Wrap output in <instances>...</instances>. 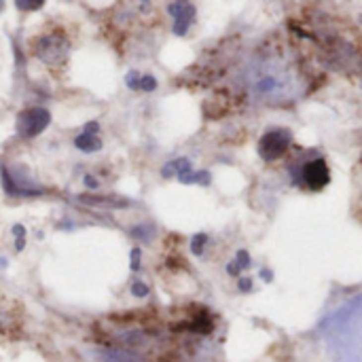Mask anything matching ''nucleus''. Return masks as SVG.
Listing matches in <instances>:
<instances>
[{
  "label": "nucleus",
  "mask_w": 362,
  "mask_h": 362,
  "mask_svg": "<svg viewBox=\"0 0 362 362\" xmlns=\"http://www.w3.org/2000/svg\"><path fill=\"white\" fill-rule=\"evenodd\" d=\"M293 184L307 193H320L330 184V168L324 157H309L290 170Z\"/></svg>",
  "instance_id": "obj_1"
},
{
  "label": "nucleus",
  "mask_w": 362,
  "mask_h": 362,
  "mask_svg": "<svg viewBox=\"0 0 362 362\" xmlns=\"http://www.w3.org/2000/svg\"><path fill=\"white\" fill-rule=\"evenodd\" d=\"M290 148H293V133L286 127H271L258 138V157L265 163H273L282 159Z\"/></svg>",
  "instance_id": "obj_2"
},
{
  "label": "nucleus",
  "mask_w": 362,
  "mask_h": 362,
  "mask_svg": "<svg viewBox=\"0 0 362 362\" xmlns=\"http://www.w3.org/2000/svg\"><path fill=\"white\" fill-rule=\"evenodd\" d=\"M0 178H2V186L9 195L15 197H36V195H43L45 188L38 186L32 176L26 174L23 168H6L4 163H0Z\"/></svg>",
  "instance_id": "obj_3"
},
{
  "label": "nucleus",
  "mask_w": 362,
  "mask_h": 362,
  "mask_svg": "<svg viewBox=\"0 0 362 362\" xmlns=\"http://www.w3.org/2000/svg\"><path fill=\"white\" fill-rule=\"evenodd\" d=\"M68 38L61 32L45 34L34 43V55L47 66H61L68 58Z\"/></svg>",
  "instance_id": "obj_4"
},
{
  "label": "nucleus",
  "mask_w": 362,
  "mask_h": 362,
  "mask_svg": "<svg viewBox=\"0 0 362 362\" xmlns=\"http://www.w3.org/2000/svg\"><path fill=\"white\" fill-rule=\"evenodd\" d=\"M49 125H51L49 110L43 106H32V108L21 110L17 115V119H15V131H17L19 138L30 140V138H36L38 133H43Z\"/></svg>",
  "instance_id": "obj_5"
},
{
  "label": "nucleus",
  "mask_w": 362,
  "mask_h": 362,
  "mask_svg": "<svg viewBox=\"0 0 362 362\" xmlns=\"http://www.w3.org/2000/svg\"><path fill=\"white\" fill-rule=\"evenodd\" d=\"M165 11L172 17V34L182 38L188 34V30L195 23V17H197V9L191 0H172L165 6Z\"/></svg>",
  "instance_id": "obj_6"
},
{
  "label": "nucleus",
  "mask_w": 362,
  "mask_h": 362,
  "mask_svg": "<svg viewBox=\"0 0 362 362\" xmlns=\"http://www.w3.org/2000/svg\"><path fill=\"white\" fill-rule=\"evenodd\" d=\"M193 170V161L188 159V157H174V159H170L168 163H163L161 168V178H178L180 174H184V172H191Z\"/></svg>",
  "instance_id": "obj_7"
},
{
  "label": "nucleus",
  "mask_w": 362,
  "mask_h": 362,
  "mask_svg": "<svg viewBox=\"0 0 362 362\" xmlns=\"http://www.w3.org/2000/svg\"><path fill=\"white\" fill-rule=\"evenodd\" d=\"M74 146L78 148L81 153H98V151H102V140H100V136L98 133H78V136L74 138Z\"/></svg>",
  "instance_id": "obj_8"
},
{
  "label": "nucleus",
  "mask_w": 362,
  "mask_h": 362,
  "mask_svg": "<svg viewBox=\"0 0 362 362\" xmlns=\"http://www.w3.org/2000/svg\"><path fill=\"white\" fill-rule=\"evenodd\" d=\"M180 184H201V186H210L212 184V174L208 170H191V172H184L180 174L178 178Z\"/></svg>",
  "instance_id": "obj_9"
},
{
  "label": "nucleus",
  "mask_w": 362,
  "mask_h": 362,
  "mask_svg": "<svg viewBox=\"0 0 362 362\" xmlns=\"http://www.w3.org/2000/svg\"><path fill=\"white\" fill-rule=\"evenodd\" d=\"M186 328H188V330H193V333L208 335V333H212V328H214V324H212V320L206 316V313H199L197 318H193L191 322H188Z\"/></svg>",
  "instance_id": "obj_10"
},
{
  "label": "nucleus",
  "mask_w": 362,
  "mask_h": 362,
  "mask_svg": "<svg viewBox=\"0 0 362 362\" xmlns=\"http://www.w3.org/2000/svg\"><path fill=\"white\" fill-rule=\"evenodd\" d=\"M208 241H210L208 233H195L191 238V252H193V256H203Z\"/></svg>",
  "instance_id": "obj_11"
},
{
  "label": "nucleus",
  "mask_w": 362,
  "mask_h": 362,
  "mask_svg": "<svg viewBox=\"0 0 362 362\" xmlns=\"http://www.w3.org/2000/svg\"><path fill=\"white\" fill-rule=\"evenodd\" d=\"M131 235L133 238H138V240H142V241H151L153 240V235H155V227L153 225H136L131 229Z\"/></svg>",
  "instance_id": "obj_12"
},
{
  "label": "nucleus",
  "mask_w": 362,
  "mask_h": 362,
  "mask_svg": "<svg viewBox=\"0 0 362 362\" xmlns=\"http://www.w3.org/2000/svg\"><path fill=\"white\" fill-rule=\"evenodd\" d=\"M13 2H15V6H17L19 11H23V13H32V11L43 9L47 0H13Z\"/></svg>",
  "instance_id": "obj_13"
},
{
  "label": "nucleus",
  "mask_w": 362,
  "mask_h": 362,
  "mask_svg": "<svg viewBox=\"0 0 362 362\" xmlns=\"http://www.w3.org/2000/svg\"><path fill=\"white\" fill-rule=\"evenodd\" d=\"M159 89V81L153 76V74H142V78H140V91L142 93H153Z\"/></svg>",
  "instance_id": "obj_14"
},
{
  "label": "nucleus",
  "mask_w": 362,
  "mask_h": 362,
  "mask_svg": "<svg viewBox=\"0 0 362 362\" xmlns=\"http://www.w3.org/2000/svg\"><path fill=\"white\" fill-rule=\"evenodd\" d=\"M235 263L240 265V269L241 271H248L250 267H252V256H250V252L248 250H238V252H235Z\"/></svg>",
  "instance_id": "obj_15"
},
{
  "label": "nucleus",
  "mask_w": 362,
  "mask_h": 362,
  "mask_svg": "<svg viewBox=\"0 0 362 362\" xmlns=\"http://www.w3.org/2000/svg\"><path fill=\"white\" fill-rule=\"evenodd\" d=\"M140 78H142V72H138V70H129V72L125 74V85H127V89L140 91Z\"/></svg>",
  "instance_id": "obj_16"
},
{
  "label": "nucleus",
  "mask_w": 362,
  "mask_h": 362,
  "mask_svg": "<svg viewBox=\"0 0 362 362\" xmlns=\"http://www.w3.org/2000/svg\"><path fill=\"white\" fill-rule=\"evenodd\" d=\"M131 295L133 297H138V299H144V297H148L151 295V288H148L144 282H140V280H136L131 284Z\"/></svg>",
  "instance_id": "obj_17"
},
{
  "label": "nucleus",
  "mask_w": 362,
  "mask_h": 362,
  "mask_svg": "<svg viewBox=\"0 0 362 362\" xmlns=\"http://www.w3.org/2000/svg\"><path fill=\"white\" fill-rule=\"evenodd\" d=\"M238 290H240V293H243V295L252 293V290H254L252 278H248V275H240V278H238Z\"/></svg>",
  "instance_id": "obj_18"
},
{
  "label": "nucleus",
  "mask_w": 362,
  "mask_h": 362,
  "mask_svg": "<svg viewBox=\"0 0 362 362\" xmlns=\"http://www.w3.org/2000/svg\"><path fill=\"white\" fill-rule=\"evenodd\" d=\"M140 261H142V250L133 248L131 254H129V267H131V271H140Z\"/></svg>",
  "instance_id": "obj_19"
},
{
  "label": "nucleus",
  "mask_w": 362,
  "mask_h": 362,
  "mask_svg": "<svg viewBox=\"0 0 362 362\" xmlns=\"http://www.w3.org/2000/svg\"><path fill=\"white\" fill-rule=\"evenodd\" d=\"M225 271H227V273H229V275H231V278H240V275H241V269H240V265H238V263H235V258H233V261H231V263H227V267H225Z\"/></svg>",
  "instance_id": "obj_20"
},
{
  "label": "nucleus",
  "mask_w": 362,
  "mask_h": 362,
  "mask_svg": "<svg viewBox=\"0 0 362 362\" xmlns=\"http://www.w3.org/2000/svg\"><path fill=\"white\" fill-rule=\"evenodd\" d=\"M83 184L89 188V191H96V188H100V180H96L91 174H85L83 176Z\"/></svg>",
  "instance_id": "obj_21"
},
{
  "label": "nucleus",
  "mask_w": 362,
  "mask_h": 362,
  "mask_svg": "<svg viewBox=\"0 0 362 362\" xmlns=\"http://www.w3.org/2000/svg\"><path fill=\"white\" fill-rule=\"evenodd\" d=\"M258 275H261V280L265 282V284H271V282H273V271L267 269V267H263V269L258 271Z\"/></svg>",
  "instance_id": "obj_22"
},
{
  "label": "nucleus",
  "mask_w": 362,
  "mask_h": 362,
  "mask_svg": "<svg viewBox=\"0 0 362 362\" xmlns=\"http://www.w3.org/2000/svg\"><path fill=\"white\" fill-rule=\"evenodd\" d=\"M83 131H85V133H100V123H98V121H89V123H85Z\"/></svg>",
  "instance_id": "obj_23"
},
{
  "label": "nucleus",
  "mask_w": 362,
  "mask_h": 362,
  "mask_svg": "<svg viewBox=\"0 0 362 362\" xmlns=\"http://www.w3.org/2000/svg\"><path fill=\"white\" fill-rule=\"evenodd\" d=\"M13 235H15L17 240H19V238H26V229H23V225H19V223L13 225Z\"/></svg>",
  "instance_id": "obj_24"
},
{
  "label": "nucleus",
  "mask_w": 362,
  "mask_h": 362,
  "mask_svg": "<svg viewBox=\"0 0 362 362\" xmlns=\"http://www.w3.org/2000/svg\"><path fill=\"white\" fill-rule=\"evenodd\" d=\"M138 2H140V9H142L144 13H148V9H151V2H153V0H138Z\"/></svg>",
  "instance_id": "obj_25"
},
{
  "label": "nucleus",
  "mask_w": 362,
  "mask_h": 362,
  "mask_svg": "<svg viewBox=\"0 0 362 362\" xmlns=\"http://www.w3.org/2000/svg\"><path fill=\"white\" fill-rule=\"evenodd\" d=\"M0 11H2V0H0Z\"/></svg>",
  "instance_id": "obj_26"
}]
</instances>
